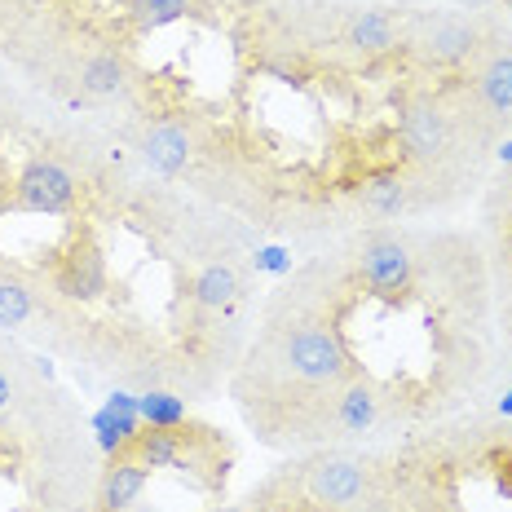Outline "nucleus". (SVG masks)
Masks as SVG:
<instances>
[{
    "mask_svg": "<svg viewBox=\"0 0 512 512\" xmlns=\"http://www.w3.org/2000/svg\"><path fill=\"white\" fill-rule=\"evenodd\" d=\"M93 429H98V442L106 455H120L133 446V437L142 433V415H137V398H128V393H115L111 402H106V411L93 420Z\"/></svg>",
    "mask_w": 512,
    "mask_h": 512,
    "instance_id": "ddd939ff",
    "label": "nucleus"
},
{
    "mask_svg": "<svg viewBox=\"0 0 512 512\" xmlns=\"http://www.w3.org/2000/svg\"><path fill=\"white\" fill-rule=\"evenodd\" d=\"M31 318V292L18 279H0V327H23Z\"/></svg>",
    "mask_w": 512,
    "mask_h": 512,
    "instance_id": "a211bd4d",
    "label": "nucleus"
},
{
    "mask_svg": "<svg viewBox=\"0 0 512 512\" xmlns=\"http://www.w3.org/2000/svg\"><path fill=\"white\" fill-rule=\"evenodd\" d=\"M243 283L239 274H234V265H208V270L195 274V283H190V301L195 309H204V314H221V309H230L239 301Z\"/></svg>",
    "mask_w": 512,
    "mask_h": 512,
    "instance_id": "4468645a",
    "label": "nucleus"
},
{
    "mask_svg": "<svg viewBox=\"0 0 512 512\" xmlns=\"http://www.w3.org/2000/svg\"><path fill=\"white\" fill-rule=\"evenodd\" d=\"M504 5H508V9H512V0H504Z\"/></svg>",
    "mask_w": 512,
    "mask_h": 512,
    "instance_id": "393cba45",
    "label": "nucleus"
},
{
    "mask_svg": "<svg viewBox=\"0 0 512 512\" xmlns=\"http://www.w3.org/2000/svg\"><path fill=\"white\" fill-rule=\"evenodd\" d=\"M146 482H151V468L137 464L128 451L111 455L102 468V482H98V504L93 512H128L137 499L146 495Z\"/></svg>",
    "mask_w": 512,
    "mask_h": 512,
    "instance_id": "6e6552de",
    "label": "nucleus"
},
{
    "mask_svg": "<svg viewBox=\"0 0 512 512\" xmlns=\"http://www.w3.org/2000/svg\"><path fill=\"white\" fill-rule=\"evenodd\" d=\"M398 45H402V18H393L389 9H362L345 27V49L358 53L362 62L384 58V53H393Z\"/></svg>",
    "mask_w": 512,
    "mask_h": 512,
    "instance_id": "9d476101",
    "label": "nucleus"
},
{
    "mask_svg": "<svg viewBox=\"0 0 512 512\" xmlns=\"http://www.w3.org/2000/svg\"><path fill=\"white\" fill-rule=\"evenodd\" d=\"M358 283L367 287L376 301H407L411 287H415V256H411V243L402 234H389V230H376L362 239L358 248Z\"/></svg>",
    "mask_w": 512,
    "mask_h": 512,
    "instance_id": "f03ea898",
    "label": "nucleus"
},
{
    "mask_svg": "<svg viewBox=\"0 0 512 512\" xmlns=\"http://www.w3.org/2000/svg\"><path fill=\"white\" fill-rule=\"evenodd\" d=\"M473 102L482 106L490 120L512 115V49L490 53L482 67L473 71Z\"/></svg>",
    "mask_w": 512,
    "mask_h": 512,
    "instance_id": "9b49d317",
    "label": "nucleus"
},
{
    "mask_svg": "<svg viewBox=\"0 0 512 512\" xmlns=\"http://www.w3.org/2000/svg\"><path fill=\"white\" fill-rule=\"evenodd\" d=\"M499 411H504V415H512V393H508V402H499Z\"/></svg>",
    "mask_w": 512,
    "mask_h": 512,
    "instance_id": "5701e85b",
    "label": "nucleus"
},
{
    "mask_svg": "<svg viewBox=\"0 0 512 512\" xmlns=\"http://www.w3.org/2000/svg\"><path fill=\"white\" fill-rule=\"evenodd\" d=\"M499 164L512 168V137H508V142H499Z\"/></svg>",
    "mask_w": 512,
    "mask_h": 512,
    "instance_id": "4be33fe9",
    "label": "nucleus"
},
{
    "mask_svg": "<svg viewBox=\"0 0 512 512\" xmlns=\"http://www.w3.org/2000/svg\"><path fill=\"white\" fill-rule=\"evenodd\" d=\"M256 270H265V274H287V270H292V256H287L283 248H265V252H256Z\"/></svg>",
    "mask_w": 512,
    "mask_h": 512,
    "instance_id": "aec40b11",
    "label": "nucleus"
},
{
    "mask_svg": "<svg viewBox=\"0 0 512 512\" xmlns=\"http://www.w3.org/2000/svg\"><path fill=\"white\" fill-rule=\"evenodd\" d=\"M204 9V0H128V27L146 36V31L181 23V18H199Z\"/></svg>",
    "mask_w": 512,
    "mask_h": 512,
    "instance_id": "2eb2a0df",
    "label": "nucleus"
},
{
    "mask_svg": "<svg viewBox=\"0 0 512 512\" xmlns=\"http://www.w3.org/2000/svg\"><path fill=\"white\" fill-rule=\"evenodd\" d=\"M49 287L62 301H76V305H93L106 296L111 274H106V252H102V243L93 239V230H76L62 243V252L53 256Z\"/></svg>",
    "mask_w": 512,
    "mask_h": 512,
    "instance_id": "7ed1b4c3",
    "label": "nucleus"
},
{
    "mask_svg": "<svg viewBox=\"0 0 512 512\" xmlns=\"http://www.w3.org/2000/svg\"><path fill=\"white\" fill-rule=\"evenodd\" d=\"M80 199L76 173L58 164L53 155H36L23 164V173L9 186V208L14 212H36V217H67Z\"/></svg>",
    "mask_w": 512,
    "mask_h": 512,
    "instance_id": "20e7f679",
    "label": "nucleus"
},
{
    "mask_svg": "<svg viewBox=\"0 0 512 512\" xmlns=\"http://www.w3.org/2000/svg\"><path fill=\"white\" fill-rule=\"evenodd\" d=\"M376 424H380V389L358 371L354 380H345L332 393V433L362 437L376 429Z\"/></svg>",
    "mask_w": 512,
    "mask_h": 512,
    "instance_id": "0eeeda50",
    "label": "nucleus"
},
{
    "mask_svg": "<svg viewBox=\"0 0 512 512\" xmlns=\"http://www.w3.org/2000/svg\"><path fill=\"white\" fill-rule=\"evenodd\" d=\"M137 415H142L146 429H181V424L190 420L186 402L177 398V393H164V389H151L137 398Z\"/></svg>",
    "mask_w": 512,
    "mask_h": 512,
    "instance_id": "f3484780",
    "label": "nucleus"
},
{
    "mask_svg": "<svg viewBox=\"0 0 512 512\" xmlns=\"http://www.w3.org/2000/svg\"><path fill=\"white\" fill-rule=\"evenodd\" d=\"M358 199H362V208H367L371 217H384V221L398 217V212H407L411 208V177H407V168L380 164V168H371V173H362Z\"/></svg>",
    "mask_w": 512,
    "mask_h": 512,
    "instance_id": "1a4fd4ad",
    "label": "nucleus"
},
{
    "mask_svg": "<svg viewBox=\"0 0 512 512\" xmlns=\"http://www.w3.org/2000/svg\"><path fill=\"white\" fill-rule=\"evenodd\" d=\"M80 89L89 93V98H115V93L128 89V67L115 53H93L80 67Z\"/></svg>",
    "mask_w": 512,
    "mask_h": 512,
    "instance_id": "dca6fc26",
    "label": "nucleus"
},
{
    "mask_svg": "<svg viewBox=\"0 0 512 512\" xmlns=\"http://www.w3.org/2000/svg\"><path fill=\"white\" fill-rule=\"evenodd\" d=\"M190 151H195V142H190V133L177 120L155 124L151 133L142 137V159L164 177H177L181 168L190 164Z\"/></svg>",
    "mask_w": 512,
    "mask_h": 512,
    "instance_id": "f8f14e48",
    "label": "nucleus"
},
{
    "mask_svg": "<svg viewBox=\"0 0 512 512\" xmlns=\"http://www.w3.org/2000/svg\"><path fill=\"white\" fill-rule=\"evenodd\" d=\"M486 473H490V482H495V490L504 499H512V437H504V442H495L486 451Z\"/></svg>",
    "mask_w": 512,
    "mask_h": 512,
    "instance_id": "6ab92c4d",
    "label": "nucleus"
},
{
    "mask_svg": "<svg viewBox=\"0 0 512 512\" xmlns=\"http://www.w3.org/2000/svg\"><path fill=\"white\" fill-rule=\"evenodd\" d=\"M398 142H402V155L411 164H442L451 155V142H455V120L433 93H420V98L402 102V115H398Z\"/></svg>",
    "mask_w": 512,
    "mask_h": 512,
    "instance_id": "39448f33",
    "label": "nucleus"
},
{
    "mask_svg": "<svg viewBox=\"0 0 512 512\" xmlns=\"http://www.w3.org/2000/svg\"><path fill=\"white\" fill-rule=\"evenodd\" d=\"M415 53L437 71H460L482 53V31L464 18H442L424 31V40H415Z\"/></svg>",
    "mask_w": 512,
    "mask_h": 512,
    "instance_id": "423d86ee",
    "label": "nucleus"
},
{
    "mask_svg": "<svg viewBox=\"0 0 512 512\" xmlns=\"http://www.w3.org/2000/svg\"><path fill=\"white\" fill-rule=\"evenodd\" d=\"M128 455H133L137 464H146L155 473V468H168V473L186 477L195 490H221L230 473V446L226 437L217 429H208V424H181V429H146L133 437V446H128Z\"/></svg>",
    "mask_w": 512,
    "mask_h": 512,
    "instance_id": "f257e3e1",
    "label": "nucleus"
},
{
    "mask_svg": "<svg viewBox=\"0 0 512 512\" xmlns=\"http://www.w3.org/2000/svg\"><path fill=\"white\" fill-rule=\"evenodd\" d=\"M31 5H53V0H31Z\"/></svg>",
    "mask_w": 512,
    "mask_h": 512,
    "instance_id": "b1692460",
    "label": "nucleus"
},
{
    "mask_svg": "<svg viewBox=\"0 0 512 512\" xmlns=\"http://www.w3.org/2000/svg\"><path fill=\"white\" fill-rule=\"evenodd\" d=\"M9 402H14V384H9V376L0 371V415L9 411Z\"/></svg>",
    "mask_w": 512,
    "mask_h": 512,
    "instance_id": "412c9836",
    "label": "nucleus"
}]
</instances>
